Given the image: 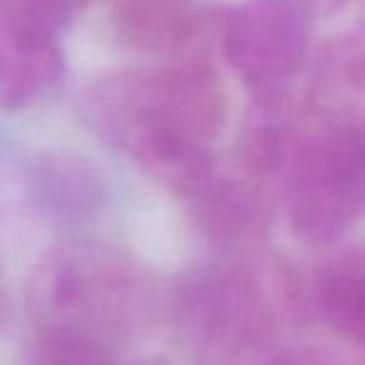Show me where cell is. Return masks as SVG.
<instances>
[{"label":"cell","mask_w":365,"mask_h":365,"mask_svg":"<svg viewBox=\"0 0 365 365\" xmlns=\"http://www.w3.org/2000/svg\"><path fill=\"white\" fill-rule=\"evenodd\" d=\"M83 113L103 140L175 195L215 158L228 98L213 66L188 56L98 78Z\"/></svg>","instance_id":"1"},{"label":"cell","mask_w":365,"mask_h":365,"mask_svg":"<svg viewBox=\"0 0 365 365\" xmlns=\"http://www.w3.org/2000/svg\"><path fill=\"white\" fill-rule=\"evenodd\" d=\"M305 308V290L288 260L260 248L195 265L173 290V315L182 335L223 358L278 345Z\"/></svg>","instance_id":"2"},{"label":"cell","mask_w":365,"mask_h":365,"mask_svg":"<svg viewBox=\"0 0 365 365\" xmlns=\"http://www.w3.org/2000/svg\"><path fill=\"white\" fill-rule=\"evenodd\" d=\"M28 298L38 330L96 340L113 350L145 333L160 308L150 270L101 243L51 250L33 270Z\"/></svg>","instance_id":"3"},{"label":"cell","mask_w":365,"mask_h":365,"mask_svg":"<svg viewBox=\"0 0 365 365\" xmlns=\"http://www.w3.org/2000/svg\"><path fill=\"white\" fill-rule=\"evenodd\" d=\"M278 198L295 238L315 248L338 245L363 213V123H320L290 163Z\"/></svg>","instance_id":"4"},{"label":"cell","mask_w":365,"mask_h":365,"mask_svg":"<svg viewBox=\"0 0 365 365\" xmlns=\"http://www.w3.org/2000/svg\"><path fill=\"white\" fill-rule=\"evenodd\" d=\"M218 38L230 71L255 96L293 88L310 56V23L300 0H240L220 16Z\"/></svg>","instance_id":"5"},{"label":"cell","mask_w":365,"mask_h":365,"mask_svg":"<svg viewBox=\"0 0 365 365\" xmlns=\"http://www.w3.org/2000/svg\"><path fill=\"white\" fill-rule=\"evenodd\" d=\"M175 195L205 238L225 253L265 243L275 198L238 165H223L215 155Z\"/></svg>","instance_id":"6"},{"label":"cell","mask_w":365,"mask_h":365,"mask_svg":"<svg viewBox=\"0 0 365 365\" xmlns=\"http://www.w3.org/2000/svg\"><path fill=\"white\" fill-rule=\"evenodd\" d=\"M106 6L113 36L155 61L200 56L213 26L208 0H106Z\"/></svg>","instance_id":"7"},{"label":"cell","mask_w":365,"mask_h":365,"mask_svg":"<svg viewBox=\"0 0 365 365\" xmlns=\"http://www.w3.org/2000/svg\"><path fill=\"white\" fill-rule=\"evenodd\" d=\"M66 78L58 38L0 26V110H23L48 101Z\"/></svg>","instance_id":"8"},{"label":"cell","mask_w":365,"mask_h":365,"mask_svg":"<svg viewBox=\"0 0 365 365\" xmlns=\"http://www.w3.org/2000/svg\"><path fill=\"white\" fill-rule=\"evenodd\" d=\"M305 305L325 323L330 333L350 345L363 343L365 333V260L358 245L330 253L318 265Z\"/></svg>","instance_id":"9"},{"label":"cell","mask_w":365,"mask_h":365,"mask_svg":"<svg viewBox=\"0 0 365 365\" xmlns=\"http://www.w3.org/2000/svg\"><path fill=\"white\" fill-rule=\"evenodd\" d=\"M363 41L360 36H338L325 43L315 56L303 98L320 118L330 123H363Z\"/></svg>","instance_id":"10"},{"label":"cell","mask_w":365,"mask_h":365,"mask_svg":"<svg viewBox=\"0 0 365 365\" xmlns=\"http://www.w3.org/2000/svg\"><path fill=\"white\" fill-rule=\"evenodd\" d=\"M36 190L43 203L56 213L86 215L98 205L101 182L91 170H86L83 163L61 158V160H46L38 168Z\"/></svg>","instance_id":"11"},{"label":"cell","mask_w":365,"mask_h":365,"mask_svg":"<svg viewBox=\"0 0 365 365\" xmlns=\"http://www.w3.org/2000/svg\"><path fill=\"white\" fill-rule=\"evenodd\" d=\"M81 0H0V26L36 36L61 38L76 18Z\"/></svg>","instance_id":"12"},{"label":"cell","mask_w":365,"mask_h":365,"mask_svg":"<svg viewBox=\"0 0 365 365\" xmlns=\"http://www.w3.org/2000/svg\"><path fill=\"white\" fill-rule=\"evenodd\" d=\"M258 365H348V363L340 355L330 353L325 348L303 345V348H283L278 353H270Z\"/></svg>","instance_id":"13"},{"label":"cell","mask_w":365,"mask_h":365,"mask_svg":"<svg viewBox=\"0 0 365 365\" xmlns=\"http://www.w3.org/2000/svg\"><path fill=\"white\" fill-rule=\"evenodd\" d=\"M110 365H160V363H150V360H120V358H115Z\"/></svg>","instance_id":"14"},{"label":"cell","mask_w":365,"mask_h":365,"mask_svg":"<svg viewBox=\"0 0 365 365\" xmlns=\"http://www.w3.org/2000/svg\"><path fill=\"white\" fill-rule=\"evenodd\" d=\"M310 3H320V6H343L345 0H310Z\"/></svg>","instance_id":"15"},{"label":"cell","mask_w":365,"mask_h":365,"mask_svg":"<svg viewBox=\"0 0 365 365\" xmlns=\"http://www.w3.org/2000/svg\"><path fill=\"white\" fill-rule=\"evenodd\" d=\"M0 305H3V283H0Z\"/></svg>","instance_id":"16"}]
</instances>
